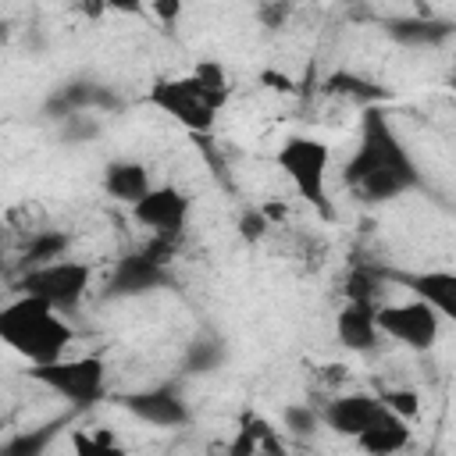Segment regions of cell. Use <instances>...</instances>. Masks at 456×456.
I'll use <instances>...</instances> for the list:
<instances>
[{
	"mask_svg": "<svg viewBox=\"0 0 456 456\" xmlns=\"http://www.w3.org/2000/svg\"><path fill=\"white\" fill-rule=\"evenodd\" d=\"M64 249H68V239H64L61 232H43V235H36V239L28 242V249H25V256H28V271H32V267L57 264V260L64 256Z\"/></svg>",
	"mask_w": 456,
	"mask_h": 456,
	"instance_id": "18",
	"label": "cell"
},
{
	"mask_svg": "<svg viewBox=\"0 0 456 456\" xmlns=\"http://www.w3.org/2000/svg\"><path fill=\"white\" fill-rule=\"evenodd\" d=\"M150 103L164 114H171L182 128L189 132H207L214 128V118L221 110V103L200 86L196 75L185 78H157L150 89Z\"/></svg>",
	"mask_w": 456,
	"mask_h": 456,
	"instance_id": "4",
	"label": "cell"
},
{
	"mask_svg": "<svg viewBox=\"0 0 456 456\" xmlns=\"http://www.w3.org/2000/svg\"><path fill=\"white\" fill-rule=\"evenodd\" d=\"M381 403H385L395 417H403V420H410V417L420 410L417 392H410V388H392V392H385V395H381Z\"/></svg>",
	"mask_w": 456,
	"mask_h": 456,
	"instance_id": "20",
	"label": "cell"
},
{
	"mask_svg": "<svg viewBox=\"0 0 456 456\" xmlns=\"http://www.w3.org/2000/svg\"><path fill=\"white\" fill-rule=\"evenodd\" d=\"M0 338L18 356H25L32 367H46V363L64 360V349L71 346L75 331H71V324L64 317H57V310L46 299L21 296V299L4 306Z\"/></svg>",
	"mask_w": 456,
	"mask_h": 456,
	"instance_id": "2",
	"label": "cell"
},
{
	"mask_svg": "<svg viewBox=\"0 0 456 456\" xmlns=\"http://www.w3.org/2000/svg\"><path fill=\"white\" fill-rule=\"evenodd\" d=\"M406 285L438 317L456 324V271H420V274H410Z\"/></svg>",
	"mask_w": 456,
	"mask_h": 456,
	"instance_id": "13",
	"label": "cell"
},
{
	"mask_svg": "<svg viewBox=\"0 0 456 456\" xmlns=\"http://www.w3.org/2000/svg\"><path fill=\"white\" fill-rule=\"evenodd\" d=\"M346 182L363 200H392L417 185V167L410 153L399 146V139L392 135L381 110H367L363 139H360L356 157L346 167Z\"/></svg>",
	"mask_w": 456,
	"mask_h": 456,
	"instance_id": "1",
	"label": "cell"
},
{
	"mask_svg": "<svg viewBox=\"0 0 456 456\" xmlns=\"http://www.w3.org/2000/svg\"><path fill=\"white\" fill-rule=\"evenodd\" d=\"M406 442H410V428H406V420L395 417L388 406H385V410L370 420V428L356 438V445H360L367 456H392V452L406 449Z\"/></svg>",
	"mask_w": 456,
	"mask_h": 456,
	"instance_id": "14",
	"label": "cell"
},
{
	"mask_svg": "<svg viewBox=\"0 0 456 456\" xmlns=\"http://www.w3.org/2000/svg\"><path fill=\"white\" fill-rule=\"evenodd\" d=\"M385 410L381 395H367V392H349V395H338L324 406V424L335 431V435H346V438H360L370 420Z\"/></svg>",
	"mask_w": 456,
	"mask_h": 456,
	"instance_id": "9",
	"label": "cell"
},
{
	"mask_svg": "<svg viewBox=\"0 0 456 456\" xmlns=\"http://www.w3.org/2000/svg\"><path fill=\"white\" fill-rule=\"evenodd\" d=\"M378 328L381 335H388L392 342L413 349V353H428L438 342V328L442 317L424 303V299H406V303H392V306H378Z\"/></svg>",
	"mask_w": 456,
	"mask_h": 456,
	"instance_id": "5",
	"label": "cell"
},
{
	"mask_svg": "<svg viewBox=\"0 0 456 456\" xmlns=\"http://www.w3.org/2000/svg\"><path fill=\"white\" fill-rule=\"evenodd\" d=\"M285 417H289V424H296V428H292V431H299V435H303V431H310V428H314V417H306V413H303V410H289V413H285Z\"/></svg>",
	"mask_w": 456,
	"mask_h": 456,
	"instance_id": "22",
	"label": "cell"
},
{
	"mask_svg": "<svg viewBox=\"0 0 456 456\" xmlns=\"http://www.w3.org/2000/svg\"><path fill=\"white\" fill-rule=\"evenodd\" d=\"M335 331H338V342L346 349H356V353L370 349L378 342V335H381V328H378V306L367 303V299H349L338 310V317H335Z\"/></svg>",
	"mask_w": 456,
	"mask_h": 456,
	"instance_id": "11",
	"label": "cell"
},
{
	"mask_svg": "<svg viewBox=\"0 0 456 456\" xmlns=\"http://www.w3.org/2000/svg\"><path fill=\"white\" fill-rule=\"evenodd\" d=\"M32 378L75 406H93L103 395V360L96 356H75V360L32 367Z\"/></svg>",
	"mask_w": 456,
	"mask_h": 456,
	"instance_id": "6",
	"label": "cell"
},
{
	"mask_svg": "<svg viewBox=\"0 0 456 456\" xmlns=\"http://www.w3.org/2000/svg\"><path fill=\"white\" fill-rule=\"evenodd\" d=\"M331 89L349 93V96H356V100H370V96H374V89H370L367 82L353 78V75H335V78H331Z\"/></svg>",
	"mask_w": 456,
	"mask_h": 456,
	"instance_id": "21",
	"label": "cell"
},
{
	"mask_svg": "<svg viewBox=\"0 0 456 456\" xmlns=\"http://www.w3.org/2000/svg\"><path fill=\"white\" fill-rule=\"evenodd\" d=\"M125 406L142 417L146 424H157V428H182L189 420V406L185 399H178L171 388H150V392H135L125 399Z\"/></svg>",
	"mask_w": 456,
	"mask_h": 456,
	"instance_id": "12",
	"label": "cell"
},
{
	"mask_svg": "<svg viewBox=\"0 0 456 456\" xmlns=\"http://www.w3.org/2000/svg\"><path fill=\"white\" fill-rule=\"evenodd\" d=\"M89 264H78V260H57V264H46V267H32L25 271L21 278V289L25 296H36V299H46L53 310H68L82 299V292L89 289Z\"/></svg>",
	"mask_w": 456,
	"mask_h": 456,
	"instance_id": "7",
	"label": "cell"
},
{
	"mask_svg": "<svg viewBox=\"0 0 456 456\" xmlns=\"http://www.w3.org/2000/svg\"><path fill=\"white\" fill-rule=\"evenodd\" d=\"M53 438V428H43V431H28V435H18L4 445V456H43V449L50 445Z\"/></svg>",
	"mask_w": 456,
	"mask_h": 456,
	"instance_id": "19",
	"label": "cell"
},
{
	"mask_svg": "<svg viewBox=\"0 0 456 456\" xmlns=\"http://www.w3.org/2000/svg\"><path fill=\"white\" fill-rule=\"evenodd\" d=\"M267 438H271L267 424H264L260 417H246V420H242V428L235 431L232 445H228V456H260Z\"/></svg>",
	"mask_w": 456,
	"mask_h": 456,
	"instance_id": "16",
	"label": "cell"
},
{
	"mask_svg": "<svg viewBox=\"0 0 456 456\" xmlns=\"http://www.w3.org/2000/svg\"><path fill=\"white\" fill-rule=\"evenodd\" d=\"M164 267L157 256L150 253H132V256H121L107 278V292L110 296H139V292H150L157 285H164Z\"/></svg>",
	"mask_w": 456,
	"mask_h": 456,
	"instance_id": "10",
	"label": "cell"
},
{
	"mask_svg": "<svg viewBox=\"0 0 456 456\" xmlns=\"http://www.w3.org/2000/svg\"><path fill=\"white\" fill-rule=\"evenodd\" d=\"M328 164H331L328 142L310 139V135H292L278 150V167L289 175L296 192L324 210H328Z\"/></svg>",
	"mask_w": 456,
	"mask_h": 456,
	"instance_id": "3",
	"label": "cell"
},
{
	"mask_svg": "<svg viewBox=\"0 0 456 456\" xmlns=\"http://www.w3.org/2000/svg\"><path fill=\"white\" fill-rule=\"evenodd\" d=\"M103 189L114 196V200H121V203H142L150 192H153V185H150V171L142 167V164H135V160H114V164H107V171H103Z\"/></svg>",
	"mask_w": 456,
	"mask_h": 456,
	"instance_id": "15",
	"label": "cell"
},
{
	"mask_svg": "<svg viewBox=\"0 0 456 456\" xmlns=\"http://www.w3.org/2000/svg\"><path fill=\"white\" fill-rule=\"evenodd\" d=\"M71 452L75 456H125V445L110 431H75Z\"/></svg>",
	"mask_w": 456,
	"mask_h": 456,
	"instance_id": "17",
	"label": "cell"
},
{
	"mask_svg": "<svg viewBox=\"0 0 456 456\" xmlns=\"http://www.w3.org/2000/svg\"><path fill=\"white\" fill-rule=\"evenodd\" d=\"M452 89H456V75H452Z\"/></svg>",
	"mask_w": 456,
	"mask_h": 456,
	"instance_id": "23",
	"label": "cell"
},
{
	"mask_svg": "<svg viewBox=\"0 0 456 456\" xmlns=\"http://www.w3.org/2000/svg\"><path fill=\"white\" fill-rule=\"evenodd\" d=\"M132 210H135V221L139 224H146L160 239H171L189 221V196L178 192L175 185H153V192L142 203H135Z\"/></svg>",
	"mask_w": 456,
	"mask_h": 456,
	"instance_id": "8",
	"label": "cell"
}]
</instances>
